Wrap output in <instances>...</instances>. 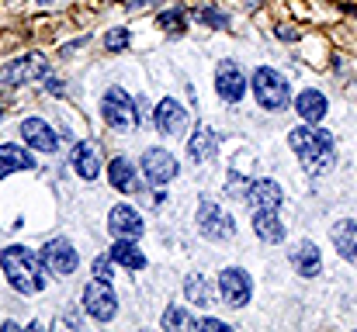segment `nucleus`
Instances as JSON below:
<instances>
[{
    "label": "nucleus",
    "instance_id": "nucleus-1",
    "mask_svg": "<svg viewBox=\"0 0 357 332\" xmlns=\"http://www.w3.org/2000/svg\"><path fill=\"white\" fill-rule=\"evenodd\" d=\"M288 145H291V152L302 159V166L309 170V173H330L333 170V163H337V139L326 132V128H319V125H298V128H291L288 132Z\"/></svg>",
    "mask_w": 357,
    "mask_h": 332
},
{
    "label": "nucleus",
    "instance_id": "nucleus-2",
    "mask_svg": "<svg viewBox=\"0 0 357 332\" xmlns=\"http://www.w3.org/2000/svg\"><path fill=\"white\" fill-rule=\"evenodd\" d=\"M0 267H3L7 284H10L17 294H38V291L45 287L49 267H45L42 253H35V249H28V246H7V249L0 253Z\"/></svg>",
    "mask_w": 357,
    "mask_h": 332
},
{
    "label": "nucleus",
    "instance_id": "nucleus-3",
    "mask_svg": "<svg viewBox=\"0 0 357 332\" xmlns=\"http://www.w3.org/2000/svg\"><path fill=\"white\" fill-rule=\"evenodd\" d=\"M250 90L264 111H284L291 101V84L274 66H257L250 77Z\"/></svg>",
    "mask_w": 357,
    "mask_h": 332
},
{
    "label": "nucleus",
    "instance_id": "nucleus-4",
    "mask_svg": "<svg viewBox=\"0 0 357 332\" xmlns=\"http://www.w3.org/2000/svg\"><path fill=\"white\" fill-rule=\"evenodd\" d=\"M101 114H105L108 128H115V132H132L135 121H139L135 101H132L128 90H121V87H108V90H105V97H101Z\"/></svg>",
    "mask_w": 357,
    "mask_h": 332
},
{
    "label": "nucleus",
    "instance_id": "nucleus-5",
    "mask_svg": "<svg viewBox=\"0 0 357 332\" xmlns=\"http://www.w3.org/2000/svg\"><path fill=\"white\" fill-rule=\"evenodd\" d=\"M198 232L212 242H229L236 235V221L229 212H222V205H215L212 198H202L198 205Z\"/></svg>",
    "mask_w": 357,
    "mask_h": 332
},
{
    "label": "nucleus",
    "instance_id": "nucleus-6",
    "mask_svg": "<svg viewBox=\"0 0 357 332\" xmlns=\"http://www.w3.org/2000/svg\"><path fill=\"white\" fill-rule=\"evenodd\" d=\"M84 312H87L91 319H98V322H112V319H115L119 298H115V291H112L108 280H98V277H94V280L84 287Z\"/></svg>",
    "mask_w": 357,
    "mask_h": 332
},
{
    "label": "nucleus",
    "instance_id": "nucleus-7",
    "mask_svg": "<svg viewBox=\"0 0 357 332\" xmlns=\"http://www.w3.org/2000/svg\"><path fill=\"white\" fill-rule=\"evenodd\" d=\"M219 294L229 308H246L253 298V277L243 267H226L219 274Z\"/></svg>",
    "mask_w": 357,
    "mask_h": 332
},
{
    "label": "nucleus",
    "instance_id": "nucleus-8",
    "mask_svg": "<svg viewBox=\"0 0 357 332\" xmlns=\"http://www.w3.org/2000/svg\"><path fill=\"white\" fill-rule=\"evenodd\" d=\"M142 173H146V180H149L153 187H163V184H170V180L181 173V163H177V156L167 152V149H146V152H142Z\"/></svg>",
    "mask_w": 357,
    "mask_h": 332
},
{
    "label": "nucleus",
    "instance_id": "nucleus-9",
    "mask_svg": "<svg viewBox=\"0 0 357 332\" xmlns=\"http://www.w3.org/2000/svg\"><path fill=\"white\" fill-rule=\"evenodd\" d=\"M45 59L38 56V52H31V56H17L14 63H7L3 70H0V84L3 87H21V84H31L35 77H45Z\"/></svg>",
    "mask_w": 357,
    "mask_h": 332
},
{
    "label": "nucleus",
    "instance_id": "nucleus-10",
    "mask_svg": "<svg viewBox=\"0 0 357 332\" xmlns=\"http://www.w3.org/2000/svg\"><path fill=\"white\" fill-rule=\"evenodd\" d=\"M42 260H45L49 274H56V277H70L77 270V263H80V256H77L70 239H49L45 249H42Z\"/></svg>",
    "mask_w": 357,
    "mask_h": 332
},
{
    "label": "nucleus",
    "instance_id": "nucleus-11",
    "mask_svg": "<svg viewBox=\"0 0 357 332\" xmlns=\"http://www.w3.org/2000/svg\"><path fill=\"white\" fill-rule=\"evenodd\" d=\"M215 94L226 101V104H239L243 94H246V77L233 59H222L215 66Z\"/></svg>",
    "mask_w": 357,
    "mask_h": 332
},
{
    "label": "nucleus",
    "instance_id": "nucleus-12",
    "mask_svg": "<svg viewBox=\"0 0 357 332\" xmlns=\"http://www.w3.org/2000/svg\"><path fill=\"white\" fill-rule=\"evenodd\" d=\"M153 121H156L160 135L177 139V135H184V132H188V108H184L181 101L167 97V101H160V104H156V111H153Z\"/></svg>",
    "mask_w": 357,
    "mask_h": 332
},
{
    "label": "nucleus",
    "instance_id": "nucleus-13",
    "mask_svg": "<svg viewBox=\"0 0 357 332\" xmlns=\"http://www.w3.org/2000/svg\"><path fill=\"white\" fill-rule=\"evenodd\" d=\"M281 201H284V191L278 180L264 177V180H250L246 187V205L253 212H281Z\"/></svg>",
    "mask_w": 357,
    "mask_h": 332
},
{
    "label": "nucleus",
    "instance_id": "nucleus-14",
    "mask_svg": "<svg viewBox=\"0 0 357 332\" xmlns=\"http://www.w3.org/2000/svg\"><path fill=\"white\" fill-rule=\"evenodd\" d=\"M288 260H291L295 274L305 277V280H312V277L323 274V253H319V246H316L312 239H298V242L288 249Z\"/></svg>",
    "mask_w": 357,
    "mask_h": 332
},
{
    "label": "nucleus",
    "instance_id": "nucleus-15",
    "mask_svg": "<svg viewBox=\"0 0 357 332\" xmlns=\"http://www.w3.org/2000/svg\"><path fill=\"white\" fill-rule=\"evenodd\" d=\"M108 228H112L115 239H139L146 232V221L132 205H115L112 215H108Z\"/></svg>",
    "mask_w": 357,
    "mask_h": 332
},
{
    "label": "nucleus",
    "instance_id": "nucleus-16",
    "mask_svg": "<svg viewBox=\"0 0 357 332\" xmlns=\"http://www.w3.org/2000/svg\"><path fill=\"white\" fill-rule=\"evenodd\" d=\"M21 139H24L35 152H56V149H59L56 132H52L42 118H24V121H21Z\"/></svg>",
    "mask_w": 357,
    "mask_h": 332
},
{
    "label": "nucleus",
    "instance_id": "nucleus-17",
    "mask_svg": "<svg viewBox=\"0 0 357 332\" xmlns=\"http://www.w3.org/2000/svg\"><path fill=\"white\" fill-rule=\"evenodd\" d=\"M330 242L337 249V256H344L347 263L357 267V219H344L330 225Z\"/></svg>",
    "mask_w": 357,
    "mask_h": 332
},
{
    "label": "nucleus",
    "instance_id": "nucleus-18",
    "mask_svg": "<svg viewBox=\"0 0 357 332\" xmlns=\"http://www.w3.org/2000/svg\"><path fill=\"white\" fill-rule=\"evenodd\" d=\"M295 111H298V118L305 121V125H319L323 118H326V94L323 90H316V87H305L298 97H295Z\"/></svg>",
    "mask_w": 357,
    "mask_h": 332
},
{
    "label": "nucleus",
    "instance_id": "nucleus-19",
    "mask_svg": "<svg viewBox=\"0 0 357 332\" xmlns=\"http://www.w3.org/2000/svg\"><path fill=\"white\" fill-rule=\"evenodd\" d=\"M215 149H219L215 132H212L208 125H198V128L191 132V139H188V156H191V163H205V159H212Z\"/></svg>",
    "mask_w": 357,
    "mask_h": 332
},
{
    "label": "nucleus",
    "instance_id": "nucleus-20",
    "mask_svg": "<svg viewBox=\"0 0 357 332\" xmlns=\"http://www.w3.org/2000/svg\"><path fill=\"white\" fill-rule=\"evenodd\" d=\"M253 232H257V239H264V242H271V246H278V242H284V221H281V212H253Z\"/></svg>",
    "mask_w": 357,
    "mask_h": 332
},
{
    "label": "nucleus",
    "instance_id": "nucleus-21",
    "mask_svg": "<svg viewBox=\"0 0 357 332\" xmlns=\"http://www.w3.org/2000/svg\"><path fill=\"white\" fill-rule=\"evenodd\" d=\"M70 163H73L77 177H84V180H98V177H101L98 149H94L91 142H77V145H73V156H70Z\"/></svg>",
    "mask_w": 357,
    "mask_h": 332
},
{
    "label": "nucleus",
    "instance_id": "nucleus-22",
    "mask_svg": "<svg viewBox=\"0 0 357 332\" xmlns=\"http://www.w3.org/2000/svg\"><path fill=\"white\" fill-rule=\"evenodd\" d=\"M21 170H35V156L24 152L21 145H0V177H10Z\"/></svg>",
    "mask_w": 357,
    "mask_h": 332
},
{
    "label": "nucleus",
    "instance_id": "nucleus-23",
    "mask_svg": "<svg viewBox=\"0 0 357 332\" xmlns=\"http://www.w3.org/2000/svg\"><path fill=\"white\" fill-rule=\"evenodd\" d=\"M112 260H115L119 267H125V270H142V267H146V253L135 246V239H115Z\"/></svg>",
    "mask_w": 357,
    "mask_h": 332
},
{
    "label": "nucleus",
    "instance_id": "nucleus-24",
    "mask_svg": "<svg viewBox=\"0 0 357 332\" xmlns=\"http://www.w3.org/2000/svg\"><path fill=\"white\" fill-rule=\"evenodd\" d=\"M108 180H112L115 191L132 194V191H135V166H132L125 156H115V159L108 163Z\"/></svg>",
    "mask_w": 357,
    "mask_h": 332
},
{
    "label": "nucleus",
    "instance_id": "nucleus-25",
    "mask_svg": "<svg viewBox=\"0 0 357 332\" xmlns=\"http://www.w3.org/2000/svg\"><path fill=\"white\" fill-rule=\"evenodd\" d=\"M184 294H188V301H191V305H198V308H208V305H212V298H215L212 284H208L202 274H188V280H184Z\"/></svg>",
    "mask_w": 357,
    "mask_h": 332
},
{
    "label": "nucleus",
    "instance_id": "nucleus-26",
    "mask_svg": "<svg viewBox=\"0 0 357 332\" xmlns=\"http://www.w3.org/2000/svg\"><path fill=\"white\" fill-rule=\"evenodd\" d=\"M160 322H163V329H198V319H191L184 308H174V305L163 312Z\"/></svg>",
    "mask_w": 357,
    "mask_h": 332
},
{
    "label": "nucleus",
    "instance_id": "nucleus-27",
    "mask_svg": "<svg viewBox=\"0 0 357 332\" xmlns=\"http://www.w3.org/2000/svg\"><path fill=\"white\" fill-rule=\"evenodd\" d=\"M160 24H163L167 31H174V35H184V17H181V10H167V14H160Z\"/></svg>",
    "mask_w": 357,
    "mask_h": 332
},
{
    "label": "nucleus",
    "instance_id": "nucleus-28",
    "mask_svg": "<svg viewBox=\"0 0 357 332\" xmlns=\"http://www.w3.org/2000/svg\"><path fill=\"white\" fill-rule=\"evenodd\" d=\"M112 263H115V260H112V253H108V256H98V260H94V277L112 284V280H115V274H112Z\"/></svg>",
    "mask_w": 357,
    "mask_h": 332
},
{
    "label": "nucleus",
    "instance_id": "nucleus-29",
    "mask_svg": "<svg viewBox=\"0 0 357 332\" xmlns=\"http://www.w3.org/2000/svg\"><path fill=\"white\" fill-rule=\"evenodd\" d=\"M198 17H202V21H208V24H215V28H229V17H226L222 10L205 7V10H198Z\"/></svg>",
    "mask_w": 357,
    "mask_h": 332
},
{
    "label": "nucleus",
    "instance_id": "nucleus-30",
    "mask_svg": "<svg viewBox=\"0 0 357 332\" xmlns=\"http://www.w3.org/2000/svg\"><path fill=\"white\" fill-rule=\"evenodd\" d=\"M105 45H108L112 52H115V49H125V45H128V31H125V28H115V31H108Z\"/></svg>",
    "mask_w": 357,
    "mask_h": 332
},
{
    "label": "nucleus",
    "instance_id": "nucleus-31",
    "mask_svg": "<svg viewBox=\"0 0 357 332\" xmlns=\"http://www.w3.org/2000/svg\"><path fill=\"white\" fill-rule=\"evenodd\" d=\"M198 329H212V332H229L226 322H219V319H198Z\"/></svg>",
    "mask_w": 357,
    "mask_h": 332
},
{
    "label": "nucleus",
    "instance_id": "nucleus-32",
    "mask_svg": "<svg viewBox=\"0 0 357 332\" xmlns=\"http://www.w3.org/2000/svg\"><path fill=\"white\" fill-rule=\"evenodd\" d=\"M135 111H139V118H149V114H153V111H149V101H146V94L135 97Z\"/></svg>",
    "mask_w": 357,
    "mask_h": 332
},
{
    "label": "nucleus",
    "instance_id": "nucleus-33",
    "mask_svg": "<svg viewBox=\"0 0 357 332\" xmlns=\"http://www.w3.org/2000/svg\"><path fill=\"white\" fill-rule=\"evenodd\" d=\"M0 114H3V111H0Z\"/></svg>",
    "mask_w": 357,
    "mask_h": 332
},
{
    "label": "nucleus",
    "instance_id": "nucleus-34",
    "mask_svg": "<svg viewBox=\"0 0 357 332\" xmlns=\"http://www.w3.org/2000/svg\"><path fill=\"white\" fill-rule=\"evenodd\" d=\"M42 3H45V0H42Z\"/></svg>",
    "mask_w": 357,
    "mask_h": 332
}]
</instances>
